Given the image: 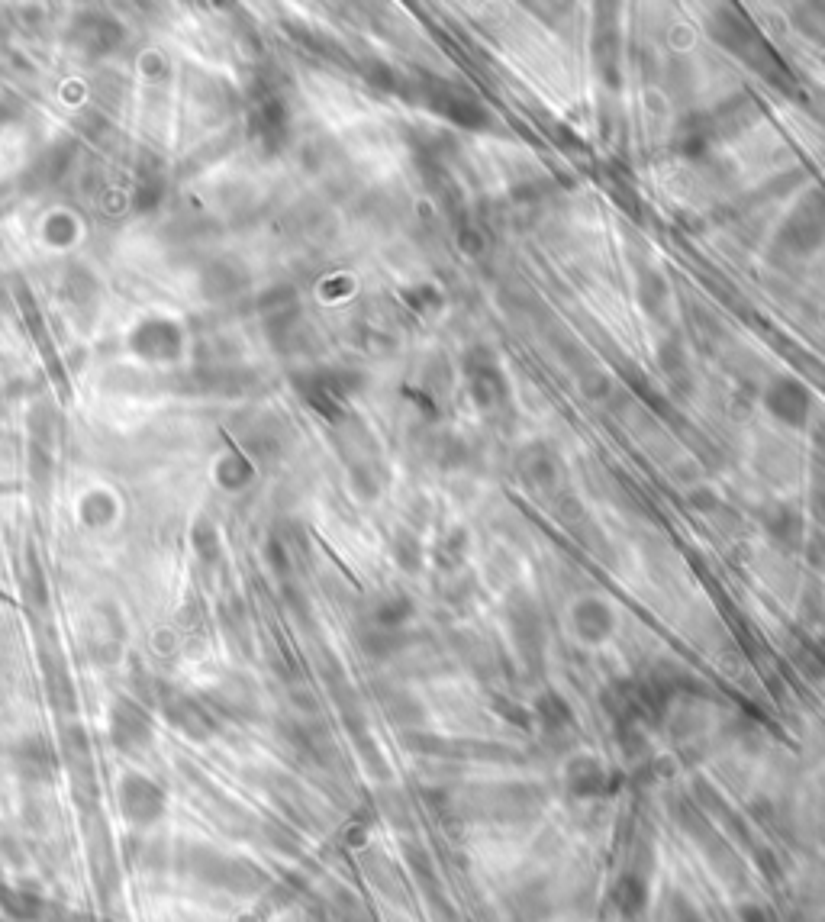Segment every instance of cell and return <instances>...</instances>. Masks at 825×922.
<instances>
[{
  "mask_svg": "<svg viewBox=\"0 0 825 922\" xmlns=\"http://www.w3.org/2000/svg\"><path fill=\"white\" fill-rule=\"evenodd\" d=\"M120 794H123V813L139 826H149L152 819H158V813H162V803H165L162 790L149 781H142V777H129Z\"/></svg>",
  "mask_w": 825,
  "mask_h": 922,
  "instance_id": "1",
  "label": "cell"
}]
</instances>
